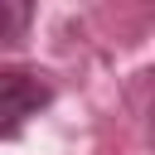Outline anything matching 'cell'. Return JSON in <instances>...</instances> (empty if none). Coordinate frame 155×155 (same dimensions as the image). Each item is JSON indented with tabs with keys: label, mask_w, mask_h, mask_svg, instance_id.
I'll list each match as a JSON object with an SVG mask.
<instances>
[{
	"label": "cell",
	"mask_w": 155,
	"mask_h": 155,
	"mask_svg": "<svg viewBox=\"0 0 155 155\" xmlns=\"http://www.w3.org/2000/svg\"><path fill=\"white\" fill-rule=\"evenodd\" d=\"M29 15H34V0H5V44H19L24 39Z\"/></svg>",
	"instance_id": "cell-2"
},
{
	"label": "cell",
	"mask_w": 155,
	"mask_h": 155,
	"mask_svg": "<svg viewBox=\"0 0 155 155\" xmlns=\"http://www.w3.org/2000/svg\"><path fill=\"white\" fill-rule=\"evenodd\" d=\"M53 102V82L44 73H24V68H5L0 73V131L19 136V126L29 116H39V107Z\"/></svg>",
	"instance_id": "cell-1"
},
{
	"label": "cell",
	"mask_w": 155,
	"mask_h": 155,
	"mask_svg": "<svg viewBox=\"0 0 155 155\" xmlns=\"http://www.w3.org/2000/svg\"><path fill=\"white\" fill-rule=\"evenodd\" d=\"M150 136H155V107H150Z\"/></svg>",
	"instance_id": "cell-3"
}]
</instances>
